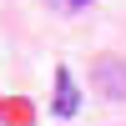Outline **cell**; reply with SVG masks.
Returning a JSON list of instances; mask_svg holds the SVG:
<instances>
[{
  "label": "cell",
  "instance_id": "cell-1",
  "mask_svg": "<svg viewBox=\"0 0 126 126\" xmlns=\"http://www.w3.org/2000/svg\"><path fill=\"white\" fill-rule=\"evenodd\" d=\"M96 86L106 91L111 101H121V96H126V66H121L116 56H101V61H96Z\"/></svg>",
  "mask_w": 126,
  "mask_h": 126
},
{
  "label": "cell",
  "instance_id": "cell-2",
  "mask_svg": "<svg viewBox=\"0 0 126 126\" xmlns=\"http://www.w3.org/2000/svg\"><path fill=\"white\" fill-rule=\"evenodd\" d=\"M81 111V96H76V81H71V71H56V116L71 121Z\"/></svg>",
  "mask_w": 126,
  "mask_h": 126
},
{
  "label": "cell",
  "instance_id": "cell-3",
  "mask_svg": "<svg viewBox=\"0 0 126 126\" xmlns=\"http://www.w3.org/2000/svg\"><path fill=\"white\" fill-rule=\"evenodd\" d=\"M71 5H91V0H71Z\"/></svg>",
  "mask_w": 126,
  "mask_h": 126
}]
</instances>
